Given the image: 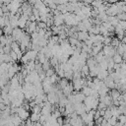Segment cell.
I'll return each mask as SVG.
<instances>
[{"label":"cell","mask_w":126,"mask_h":126,"mask_svg":"<svg viewBox=\"0 0 126 126\" xmlns=\"http://www.w3.org/2000/svg\"><path fill=\"white\" fill-rule=\"evenodd\" d=\"M57 121H58V124H59V125H63V124H64V119H63L62 116H59V117L57 118Z\"/></svg>","instance_id":"38"},{"label":"cell","mask_w":126,"mask_h":126,"mask_svg":"<svg viewBox=\"0 0 126 126\" xmlns=\"http://www.w3.org/2000/svg\"><path fill=\"white\" fill-rule=\"evenodd\" d=\"M94 1V0H87V3H88V4H92Z\"/></svg>","instance_id":"42"},{"label":"cell","mask_w":126,"mask_h":126,"mask_svg":"<svg viewBox=\"0 0 126 126\" xmlns=\"http://www.w3.org/2000/svg\"><path fill=\"white\" fill-rule=\"evenodd\" d=\"M108 94H111V96H112V98H113V100H114V99H118V97H119L120 94H121V92H120L119 90H117V89H112V90H110V92H109Z\"/></svg>","instance_id":"8"},{"label":"cell","mask_w":126,"mask_h":126,"mask_svg":"<svg viewBox=\"0 0 126 126\" xmlns=\"http://www.w3.org/2000/svg\"><path fill=\"white\" fill-rule=\"evenodd\" d=\"M122 56H123V60H124V61H126V51L122 54Z\"/></svg>","instance_id":"41"},{"label":"cell","mask_w":126,"mask_h":126,"mask_svg":"<svg viewBox=\"0 0 126 126\" xmlns=\"http://www.w3.org/2000/svg\"><path fill=\"white\" fill-rule=\"evenodd\" d=\"M0 40H1V46H0V48H2V47H4V46L6 45V35H5L4 33L1 35Z\"/></svg>","instance_id":"34"},{"label":"cell","mask_w":126,"mask_h":126,"mask_svg":"<svg viewBox=\"0 0 126 126\" xmlns=\"http://www.w3.org/2000/svg\"><path fill=\"white\" fill-rule=\"evenodd\" d=\"M107 107V105L105 104L104 101H100L99 100V103H98V106H97V109H105Z\"/></svg>","instance_id":"35"},{"label":"cell","mask_w":126,"mask_h":126,"mask_svg":"<svg viewBox=\"0 0 126 126\" xmlns=\"http://www.w3.org/2000/svg\"><path fill=\"white\" fill-rule=\"evenodd\" d=\"M37 59H38V61H39L40 63H42V64H43V63H44L48 58L45 56V54H44L43 52L39 51V52H38V54H37Z\"/></svg>","instance_id":"16"},{"label":"cell","mask_w":126,"mask_h":126,"mask_svg":"<svg viewBox=\"0 0 126 126\" xmlns=\"http://www.w3.org/2000/svg\"><path fill=\"white\" fill-rule=\"evenodd\" d=\"M18 115L23 119V120H27L31 115L29 113V110H27L26 108H24L23 106H20L19 111H18Z\"/></svg>","instance_id":"1"},{"label":"cell","mask_w":126,"mask_h":126,"mask_svg":"<svg viewBox=\"0 0 126 126\" xmlns=\"http://www.w3.org/2000/svg\"><path fill=\"white\" fill-rule=\"evenodd\" d=\"M37 27L40 28V29H45V30L48 29L47 24H46L45 22H43V21H39V22H37Z\"/></svg>","instance_id":"29"},{"label":"cell","mask_w":126,"mask_h":126,"mask_svg":"<svg viewBox=\"0 0 126 126\" xmlns=\"http://www.w3.org/2000/svg\"><path fill=\"white\" fill-rule=\"evenodd\" d=\"M96 60L94 59V56H91V57H89L88 59H87V65L90 67V68H93V67H94L95 65H96Z\"/></svg>","instance_id":"11"},{"label":"cell","mask_w":126,"mask_h":126,"mask_svg":"<svg viewBox=\"0 0 126 126\" xmlns=\"http://www.w3.org/2000/svg\"><path fill=\"white\" fill-rule=\"evenodd\" d=\"M112 59L115 63H122L124 60H123V56L121 54H119L118 52H116L113 56H112Z\"/></svg>","instance_id":"12"},{"label":"cell","mask_w":126,"mask_h":126,"mask_svg":"<svg viewBox=\"0 0 126 126\" xmlns=\"http://www.w3.org/2000/svg\"><path fill=\"white\" fill-rule=\"evenodd\" d=\"M113 115H112V112H111V110H110V108L109 107H106L105 108V112H104V115H103V118L104 119H106V120H108L110 117H112Z\"/></svg>","instance_id":"19"},{"label":"cell","mask_w":126,"mask_h":126,"mask_svg":"<svg viewBox=\"0 0 126 126\" xmlns=\"http://www.w3.org/2000/svg\"><path fill=\"white\" fill-rule=\"evenodd\" d=\"M124 34H125V35H126V30H125V31H124Z\"/></svg>","instance_id":"44"},{"label":"cell","mask_w":126,"mask_h":126,"mask_svg":"<svg viewBox=\"0 0 126 126\" xmlns=\"http://www.w3.org/2000/svg\"><path fill=\"white\" fill-rule=\"evenodd\" d=\"M45 73H46V77H50V76H52L53 74H55L56 71H55V68H54V67H50L47 71H45Z\"/></svg>","instance_id":"27"},{"label":"cell","mask_w":126,"mask_h":126,"mask_svg":"<svg viewBox=\"0 0 126 126\" xmlns=\"http://www.w3.org/2000/svg\"><path fill=\"white\" fill-rule=\"evenodd\" d=\"M50 67H52L51 66V64H50V61H49V59H47L43 64H42V69L44 70V71H47Z\"/></svg>","instance_id":"26"},{"label":"cell","mask_w":126,"mask_h":126,"mask_svg":"<svg viewBox=\"0 0 126 126\" xmlns=\"http://www.w3.org/2000/svg\"><path fill=\"white\" fill-rule=\"evenodd\" d=\"M102 120H103V116H100L99 118H97L96 120H94V124H96V125H101Z\"/></svg>","instance_id":"36"},{"label":"cell","mask_w":126,"mask_h":126,"mask_svg":"<svg viewBox=\"0 0 126 126\" xmlns=\"http://www.w3.org/2000/svg\"><path fill=\"white\" fill-rule=\"evenodd\" d=\"M119 122H117L116 125H125L126 124V114H120L118 116Z\"/></svg>","instance_id":"17"},{"label":"cell","mask_w":126,"mask_h":126,"mask_svg":"<svg viewBox=\"0 0 126 126\" xmlns=\"http://www.w3.org/2000/svg\"><path fill=\"white\" fill-rule=\"evenodd\" d=\"M101 115H100V111H99V109H96L95 110V113H94V120H96L97 118H99Z\"/></svg>","instance_id":"37"},{"label":"cell","mask_w":126,"mask_h":126,"mask_svg":"<svg viewBox=\"0 0 126 126\" xmlns=\"http://www.w3.org/2000/svg\"><path fill=\"white\" fill-rule=\"evenodd\" d=\"M119 24H120V26L122 27V29L125 31V30H126V21H120Z\"/></svg>","instance_id":"39"},{"label":"cell","mask_w":126,"mask_h":126,"mask_svg":"<svg viewBox=\"0 0 126 126\" xmlns=\"http://www.w3.org/2000/svg\"><path fill=\"white\" fill-rule=\"evenodd\" d=\"M20 61H21V63H23V65H25V64H27V63L30 61V59L28 58V56H27L26 54H24V55L22 56V58L20 59Z\"/></svg>","instance_id":"33"},{"label":"cell","mask_w":126,"mask_h":126,"mask_svg":"<svg viewBox=\"0 0 126 126\" xmlns=\"http://www.w3.org/2000/svg\"><path fill=\"white\" fill-rule=\"evenodd\" d=\"M117 120H118V118H117V117H115V116L110 117V118L107 120L108 125H116V124H117V122H118Z\"/></svg>","instance_id":"24"},{"label":"cell","mask_w":126,"mask_h":126,"mask_svg":"<svg viewBox=\"0 0 126 126\" xmlns=\"http://www.w3.org/2000/svg\"><path fill=\"white\" fill-rule=\"evenodd\" d=\"M108 75H109V72H108V70H107V69H101V70H100V72L97 74V76H96V77H97L99 80H102V81H103V80H104Z\"/></svg>","instance_id":"7"},{"label":"cell","mask_w":126,"mask_h":126,"mask_svg":"<svg viewBox=\"0 0 126 126\" xmlns=\"http://www.w3.org/2000/svg\"><path fill=\"white\" fill-rule=\"evenodd\" d=\"M19 1H20V2H21V3H24V2H25V1H26V0H19Z\"/></svg>","instance_id":"43"},{"label":"cell","mask_w":126,"mask_h":126,"mask_svg":"<svg viewBox=\"0 0 126 126\" xmlns=\"http://www.w3.org/2000/svg\"><path fill=\"white\" fill-rule=\"evenodd\" d=\"M92 88L91 87H89V86H85V87H83V89H82V92L84 93V94H86V95H91V93H92Z\"/></svg>","instance_id":"20"},{"label":"cell","mask_w":126,"mask_h":126,"mask_svg":"<svg viewBox=\"0 0 126 126\" xmlns=\"http://www.w3.org/2000/svg\"><path fill=\"white\" fill-rule=\"evenodd\" d=\"M72 83H73V86H74V90L79 92V91H82L83 89V83H82V78L81 79H73L72 80Z\"/></svg>","instance_id":"3"},{"label":"cell","mask_w":126,"mask_h":126,"mask_svg":"<svg viewBox=\"0 0 126 126\" xmlns=\"http://www.w3.org/2000/svg\"><path fill=\"white\" fill-rule=\"evenodd\" d=\"M13 30H14V28H13L11 25H7V26H5V27L2 29V32H3V33H4L5 35H7V34H12Z\"/></svg>","instance_id":"9"},{"label":"cell","mask_w":126,"mask_h":126,"mask_svg":"<svg viewBox=\"0 0 126 126\" xmlns=\"http://www.w3.org/2000/svg\"><path fill=\"white\" fill-rule=\"evenodd\" d=\"M124 1H126V0H124Z\"/></svg>","instance_id":"45"},{"label":"cell","mask_w":126,"mask_h":126,"mask_svg":"<svg viewBox=\"0 0 126 126\" xmlns=\"http://www.w3.org/2000/svg\"><path fill=\"white\" fill-rule=\"evenodd\" d=\"M98 65L100 66L101 69H107V67H108V61L104 58L102 61H100V62L98 63Z\"/></svg>","instance_id":"23"},{"label":"cell","mask_w":126,"mask_h":126,"mask_svg":"<svg viewBox=\"0 0 126 126\" xmlns=\"http://www.w3.org/2000/svg\"><path fill=\"white\" fill-rule=\"evenodd\" d=\"M90 36L89 32H84V31H79L78 32V39L81 41H86Z\"/></svg>","instance_id":"4"},{"label":"cell","mask_w":126,"mask_h":126,"mask_svg":"<svg viewBox=\"0 0 126 126\" xmlns=\"http://www.w3.org/2000/svg\"><path fill=\"white\" fill-rule=\"evenodd\" d=\"M104 58H105V54H104V52H103L102 50H101V51H99V52L94 56V59L96 60V62H97V63H99L100 61H102Z\"/></svg>","instance_id":"13"},{"label":"cell","mask_w":126,"mask_h":126,"mask_svg":"<svg viewBox=\"0 0 126 126\" xmlns=\"http://www.w3.org/2000/svg\"><path fill=\"white\" fill-rule=\"evenodd\" d=\"M121 43V39H119L118 37H112V41H111V45L114 47H118V45Z\"/></svg>","instance_id":"21"},{"label":"cell","mask_w":126,"mask_h":126,"mask_svg":"<svg viewBox=\"0 0 126 126\" xmlns=\"http://www.w3.org/2000/svg\"><path fill=\"white\" fill-rule=\"evenodd\" d=\"M103 3H104V1H102V0H94L91 5L93 6V8H98Z\"/></svg>","instance_id":"25"},{"label":"cell","mask_w":126,"mask_h":126,"mask_svg":"<svg viewBox=\"0 0 126 126\" xmlns=\"http://www.w3.org/2000/svg\"><path fill=\"white\" fill-rule=\"evenodd\" d=\"M57 9L61 12V13H66V12H68L67 11V5L66 4H59V5H57Z\"/></svg>","instance_id":"22"},{"label":"cell","mask_w":126,"mask_h":126,"mask_svg":"<svg viewBox=\"0 0 126 126\" xmlns=\"http://www.w3.org/2000/svg\"><path fill=\"white\" fill-rule=\"evenodd\" d=\"M59 84H58V88L59 89H61V90H63L68 84H69V80L68 79H66L65 77L64 78H62V79H60V81L58 82Z\"/></svg>","instance_id":"10"},{"label":"cell","mask_w":126,"mask_h":126,"mask_svg":"<svg viewBox=\"0 0 126 126\" xmlns=\"http://www.w3.org/2000/svg\"><path fill=\"white\" fill-rule=\"evenodd\" d=\"M117 49V52L119 53V54H123L125 51H126V43H124V42H122L121 41V43L118 45V47L116 48Z\"/></svg>","instance_id":"14"},{"label":"cell","mask_w":126,"mask_h":126,"mask_svg":"<svg viewBox=\"0 0 126 126\" xmlns=\"http://www.w3.org/2000/svg\"><path fill=\"white\" fill-rule=\"evenodd\" d=\"M97 18H98L102 23L108 21V15L106 14V12H101V13H99L98 16H97Z\"/></svg>","instance_id":"15"},{"label":"cell","mask_w":126,"mask_h":126,"mask_svg":"<svg viewBox=\"0 0 126 126\" xmlns=\"http://www.w3.org/2000/svg\"><path fill=\"white\" fill-rule=\"evenodd\" d=\"M122 94H123V99H124V102H125V104H126V92L122 93Z\"/></svg>","instance_id":"40"},{"label":"cell","mask_w":126,"mask_h":126,"mask_svg":"<svg viewBox=\"0 0 126 126\" xmlns=\"http://www.w3.org/2000/svg\"><path fill=\"white\" fill-rule=\"evenodd\" d=\"M111 41H112V37L111 36H104V41H103V44L104 45L111 44Z\"/></svg>","instance_id":"31"},{"label":"cell","mask_w":126,"mask_h":126,"mask_svg":"<svg viewBox=\"0 0 126 126\" xmlns=\"http://www.w3.org/2000/svg\"><path fill=\"white\" fill-rule=\"evenodd\" d=\"M25 54L28 56V58H29L30 60H35V59L37 58V54H38V52L35 51V50H33V49H31V50H28Z\"/></svg>","instance_id":"5"},{"label":"cell","mask_w":126,"mask_h":126,"mask_svg":"<svg viewBox=\"0 0 126 126\" xmlns=\"http://www.w3.org/2000/svg\"><path fill=\"white\" fill-rule=\"evenodd\" d=\"M64 24H65V20H64V14L63 13L54 16V24L53 25L61 26V25H64Z\"/></svg>","instance_id":"2"},{"label":"cell","mask_w":126,"mask_h":126,"mask_svg":"<svg viewBox=\"0 0 126 126\" xmlns=\"http://www.w3.org/2000/svg\"><path fill=\"white\" fill-rule=\"evenodd\" d=\"M81 117H82V119H83V121L85 122V124H88L89 123V121H90V119H89V115H88V112H84L82 115H80Z\"/></svg>","instance_id":"30"},{"label":"cell","mask_w":126,"mask_h":126,"mask_svg":"<svg viewBox=\"0 0 126 126\" xmlns=\"http://www.w3.org/2000/svg\"><path fill=\"white\" fill-rule=\"evenodd\" d=\"M10 55H11V57H12V59H13V61L14 62H16L17 60H19V57H18V54L14 51V50H12L11 52H10Z\"/></svg>","instance_id":"32"},{"label":"cell","mask_w":126,"mask_h":126,"mask_svg":"<svg viewBox=\"0 0 126 126\" xmlns=\"http://www.w3.org/2000/svg\"><path fill=\"white\" fill-rule=\"evenodd\" d=\"M28 20H29V19H28L26 16L21 15V17H20V19H19V28L25 30L26 27H27V22H28Z\"/></svg>","instance_id":"6"},{"label":"cell","mask_w":126,"mask_h":126,"mask_svg":"<svg viewBox=\"0 0 126 126\" xmlns=\"http://www.w3.org/2000/svg\"><path fill=\"white\" fill-rule=\"evenodd\" d=\"M41 106L39 105V104H36L35 106H33L31 110H32V112H35V113H41Z\"/></svg>","instance_id":"28"},{"label":"cell","mask_w":126,"mask_h":126,"mask_svg":"<svg viewBox=\"0 0 126 126\" xmlns=\"http://www.w3.org/2000/svg\"><path fill=\"white\" fill-rule=\"evenodd\" d=\"M40 116H41V113H35V112H32V115L30 116V118L32 119V121L36 122V121H38V120H39Z\"/></svg>","instance_id":"18"}]
</instances>
